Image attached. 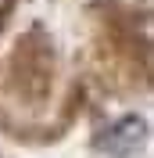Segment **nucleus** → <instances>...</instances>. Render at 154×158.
Returning <instances> with one entry per match:
<instances>
[{
	"label": "nucleus",
	"instance_id": "nucleus-1",
	"mask_svg": "<svg viewBox=\"0 0 154 158\" xmlns=\"http://www.w3.org/2000/svg\"><path fill=\"white\" fill-rule=\"evenodd\" d=\"M144 122L140 118H122L118 126H111L100 137V148L104 151H111V155H129V151H136L140 148V140H144Z\"/></svg>",
	"mask_w": 154,
	"mask_h": 158
}]
</instances>
